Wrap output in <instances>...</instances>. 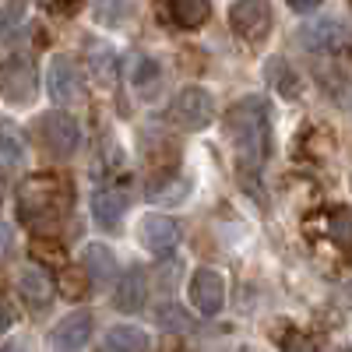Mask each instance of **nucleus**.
<instances>
[{
    "label": "nucleus",
    "mask_w": 352,
    "mask_h": 352,
    "mask_svg": "<svg viewBox=\"0 0 352 352\" xmlns=\"http://www.w3.org/2000/svg\"><path fill=\"white\" fill-rule=\"evenodd\" d=\"M127 194L124 190H116V187H102L92 194V215L102 229H120L124 215H127Z\"/></svg>",
    "instance_id": "13"
},
{
    "label": "nucleus",
    "mask_w": 352,
    "mask_h": 352,
    "mask_svg": "<svg viewBox=\"0 0 352 352\" xmlns=\"http://www.w3.org/2000/svg\"><path fill=\"white\" fill-rule=\"evenodd\" d=\"M187 303L201 317H219L226 307V275L215 268H197L187 282Z\"/></svg>",
    "instance_id": "4"
},
{
    "label": "nucleus",
    "mask_w": 352,
    "mask_h": 352,
    "mask_svg": "<svg viewBox=\"0 0 352 352\" xmlns=\"http://www.w3.org/2000/svg\"><path fill=\"white\" fill-rule=\"evenodd\" d=\"M264 74H268V81L275 85V92H278L282 99H300V92H303V78L289 67L285 56H272V60L264 64Z\"/></svg>",
    "instance_id": "17"
},
{
    "label": "nucleus",
    "mask_w": 352,
    "mask_h": 352,
    "mask_svg": "<svg viewBox=\"0 0 352 352\" xmlns=\"http://www.w3.org/2000/svg\"><path fill=\"white\" fill-rule=\"evenodd\" d=\"M71 208V190L56 176H32L18 190V215L32 229H53Z\"/></svg>",
    "instance_id": "2"
},
{
    "label": "nucleus",
    "mask_w": 352,
    "mask_h": 352,
    "mask_svg": "<svg viewBox=\"0 0 352 352\" xmlns=\"http://www.w3.org/2000/svg\"><path fill=\"white\" fill-rule=\"evenodd\" d=\"M25 18V0H0V36H8Z\"/></svg>",
    "instance_id": "26"
},
{
    "label": "nucleus",
    "mask_w": 352,
    "mask_h": 352,
    "mask_svg": "<svg viewBox=\"0 0 352 352\" xmlns=\"http://www.w3.org/2000/svg\"><path fill=\"white\" fill-rule=\"evenodd\" d=\"M81 261H85V272L92 275V282H99V285H113L116 278H120V275H116V272H120L116 254L106 243H88L85 254H81Z\"/></svg>",
    "instance_id": "14"
},
{
    "label": "nucleus",
    "mask_w": 352,
    "mask_h": 352,
    "mask_svg": "<svg viewBox=\"0 0 352 352\" xmlns=\"http://www.w3.org/2000/svg\"><path fill=\"white\" fill-rule=\"evenodd\" d=\"M159 78H162V67H159L155 56H148V53H138V56H131L127 81L138 88V92H148V88H152Z\"/></svg>",
    "instance_id": "21"
},
{
    "label": "nucleus",
    "mask_w": 352,
    "mask_h": 352,
    "mask_svg": "<svg viewBox=\"0 0 352 352\" xmlns=\"http://www.w3.org/2000/svg\"><path fill=\"white\" fill-rule=\"evenodd\" d=\"M25 162V144L14 131H4L0 134V169H14Z\"/></svg>",
    "instance_id": "23"
},
{
    "label": "nucleus",
    "mask_w": 352,
    "mask_h": 352,
    "mask_svg": "<svg viewBox=\"0 0 352 352\" xmlns=\"http://www.w3.org/2000/svg\"><path fill=\"white\" fill-rule=\"evenodd\" d=\"M229 28L243 43H261L264 36L272 32V8H268V0H232Z\"/></svg>",
    "instance_id": "6"
},
{
    "label": "nucleus",
    "mask_w": 352,
    "mask_h": 352,
    "mask_svg": "<svg viewBox=\"0 0 352 352\" xmlns=\"http://www.w3.org/2000/svg\"><path fill=\"white\" fill-rule=\"evenodd\" d=\"M328 236H331L338 247L352 250V212H335V215H331V222H328Z\"/></svg>",
    "instance_id": "24"
},
{
    "label": "nucleus",
    "mask_w": 352,
    "mask_h": 352,
    "mask_svg": "<svg viewBox=\"0 0 352 352\" xmlns=\"http://www.w3.org/2000/svg\"><path fill=\"white\" fill-rule=\"evenodd\" d=\"M88 71H92V78L99 85H113L116 81V50L106 46V43H92L88 46Z\"/></svg>",
    "instance_id": "19"
},
{
    "label": "nucleus",
    "mask_w": 352,
    "mask_h": 352,
    "mask_svg": "<svg viewBox=\"0 0 352 352\" xmlns=\"http://www.w3.org/2000/svg\"><path fill=\"white\" fill-rule=\"evenodd\" d=\"M18 292H21V300L28 307H46L53 300V278H50V272L36 268V264H32V268H25L18 275Z\"/></svg>",
    "instance_id": "16"
},
{
    "label": "nucleus",
    "mask_w": 352,
    "mask_h": 352,
    "mask_svg": "<svg viewBox=\"0 0 352 352\" xmlns=\"http://www.w3.org/2000/svg\"><path fill=\"white\" fill-rule=\"evenodd\" d=\"M138 240H141V247L148 250L152 257H169L176 247H180V226H176L169 215L152 212V215H144V219H141V226H138Z\"/></svg>",
    "instance_id": "9"
},
{
    "label": "nucleus",
    "mask_w": 352,
    "mask_h": 352,
    "mask_svg": "<svg viewBox=\"0 0 352 352\" xmlns=\"http://www.w3.org/2000/svg\"><path fill=\"white\" fill-rule=\"evenodd\" d=\"M138 11V0H92V18L106 28H124Z\"/></svg>",
    "instance_id": "18"
},
{
    "label": "nucleus",
    "mask_w": 352,
    "mask_h": 352,
    "mask_svg": "<svg viewBox=\"0 0 352 352\" xmlns=\"http://www.w3.org/2000/svg\"><path fill=\"white\" fill-rule=\"evenodd\" d=\"M226 138L236 152V162L254 176L261 173L264 159L272 148V109L264 96H247L232 102L226 113Z\"/></svg>",
    "instance_id": "1"
},
{
    "label": "nucleus",
    "mask_w": 352,
    "mask_h": 352,
    "mask_svg": "<svg viewBox=\"0 0 352 352\" xmlns=\"http://www.w3.org/2000/svg\"><path fill=\"white\" fill-rule=\"evenodd\" d=\"M169 14L184 28H201L212 14V4L208 0H169Z\"/></svg>",
    "instance_id": "20"
},
{
    "label": "nucleus",
    "mask_w": 352,
    "mask_h": 352,
    "mask_svg": "<svg viewBox=\"0 0 352 352\" xmlns=\"http://www.w3.org/2000/svg\"><path fill=\"white\" fill-rule=\"evenodd\" d=\"M11 243H14V236H11V226L0 222V261H4V257L11 254Z\"/></svg>",
    "instance_id": "29"
},
{
    "label": "nucleus",
    "mask_w": 352,
    "mask_h": 352,
    "mask_svg": "<svg viewBox=\"0 0 352 352\" xmlns=\"http://www.w3.org/2000/svg\"><path fill=\"white\" fill-rule=\"evenodd\" d=\"M36 67L32 60H25V56H11V60L0 64V96L14 106H28L36 99Z\"/></svg>",
    "instance_id": "7"
},
{
    "label": "nucleus",
    "mask_w": 352,
    "mask_h": 352,
    "mask_svg": "<svg viewBox=\"0 0 352 352\" xmlns=\"http://www.w3.org/2000/svg\"><path fill=\"white\" fill-rule=\"evenodd\" d=\"M169 120L176 127H184V131H204V127L215 120V99L204 92V88L190 85V88H184V92L173 99Z\"/></svg>",
    "instance_id": "3"
},
{
    "label": "nucleus",
    "mask_w": 352,
    "mask_h": 352,
    "mask_svg": "<svg viewBox=\"0 0 352 352\" xmlns=\"http://www.w3.org/2000/svg\"><path fill=\"white\" fill-rule=\"evenodd\" d=\"M285 4L296 11V14H310V11H317L320 4H324V0H285Z\"/></svg>",
    "instance_id": "28"
},
{
    "label": "nucleus",
    "mask_w": 352,
    "mask_h": 352,
    "mask_svg": "<svg viewBox=\"0 0 352 352\" xmlns=\"http://www.w3.org/2000/svg\"><path fill=\"white\" fill-rule=\"evenodd\" d=\"M50 342L56 352H81L92 342V314L88 310H71L67 317L56 320V328L50 331Z\"/></svg>",
    "instance_id": "10"
},
{
    "label": "nucleus",
    "mask_w": 352,
    "mask_h": 352,
    "mask_svg": "<svg viewBox=\"0 0 352 352\" xmlns=\"http://www.w3.org/2000/svg\"><path fill=\"white\" fill-rule=\"evenodd\" d=\"M345 300H352V285H349V289H345Z\"/></svg>",
    "instance_id": "33"
},
{
    "label": "nucleus",
    "mask_w": 352,
    "mask_h": 352,
    "mask_svg": "<svg viewBox=\"0 0 352 352\" xmlns=\"http://www.w3.org/2000/svg\"><path fill=\"white\" fill-rule=\"evenodd\" d=\"M190 194V180H187V176H173V180H166V184H155L152 190H148V201H184Z\"/></svg>",
    "instance_id": "22"
},
{
    "label": "nucleus",
    "mask_w": 352,
    "mask_h": 352,
    "mask_svg": "<svg viewBox=\"0 0 352 352\" xmlns=\"http://www.w3.org/2000/svg\"><path fill=\"white\" fill-rule=\"evenodd\" d=\"M113 303L124 314L141 310L144 303H148V275H144L141 268H131L127 275H120L116 278V289H113Z\"/></svg>",
    "instance_id": "12"
},
{
    "label": "nucleus",
    "mask_w": 352,
    "mask_h": 352,
    "mask_svg": "<svg viewBox=\"0 0 352 352\" xmlns=\"http://www.w3.org/2000/svg\"><path fill=\"white\" fill-rule=\"evenodd\" d=\"M300 43L310 50V53H342L349 50L352 43V32L342 18H317V21H307L300 28Z\"/></svg>",
    "instance_id": "8"
},
{
    "label": "nucleus",
    "mask_w": 352,
    "mask_h": 352,
    "mask_svg": "<svg viewBox=\"0 0 352 352\" xmlns=\"http://www.w3.org/2000/svg\"><path fill=\"white\" fill-rule=\"evenodd\" d=\"M46 92H50V99H53L56 106L78 102L81 88H78V67H74L71 56L56 53L53 60H50V67H46Z\"/></svg>",
    "instance_id": "11"
},
{
    "label": "nucleus",
    "mask_w": 352,
    "mask_h": 352,
    "mask_svg": "<svg viewBox=\"0 0 352 352\" xmlns=\"http://www.w3.org/2000/svg\"><path fill=\"white\" fill-rule=\"evenodd\" d=\"M39 131H43V144L53 152V155H74L78 152V144H81V127L78 120L67 113V109H50L39 116Z\"/></svg>",
    "instance_id": "5"
},
{
    "label": "nucleus",
    "mask_w": 352,
    "mask_h": 352,
    "mask_svg": "<svg viewBox=\"0 0 352 352\" xmlns=\"http://www.w3.org/2000/svg\"><path fill=\"white\" fill-rule=\"evenodd\" d=\"M11 324H14V310H11V303L0 300V335L11 331Z\"/></svg>",
    "instance_id": "30"
},
{
    "label": "nucleus",
    "mask_w": 352,
    "mask_h": 352,
    "mask_svg": "<svg viewBox=\"0 0 352 352\" xmlns=\"http://www.w3.org/2000/svg\"><path fill=\"white\" fill-rule=\"evenodd\" d=\"M282 352H317V345H314L303 331H296V335H289V338L282 342Z\"/></svg>",
    "instance_id": "27"
},
{
    "label": "nucleus",
    "mask_w": 352,
    "mask_h": 352,
    "mask_svg": "<svg viewBox=\"0 0 352 352\" xmlns=\"http://www.w3.org/2000/svg\"><path fill=\"white\" fill-rule=\"evenodd\" d=\"M155 317H159V324L169 328V331H190V317L180 310V303H162Z\"/></svg>",
    "instance_id": "25"
},
{
    "label": "nucleus",
    "mask_w": 352,
    "mask_h": 352,
    "mask_svg": "<svg viewBox=\"0 0 352 352\" xmlns=\"http://www.w3.org/2000/svg\"><path fill=\"white\" fill-rule=\"evenodd\" d=\"M78 4H81V0H56V4H53V11H56V14H71Z\"/></svg>",
    "instance_id": "31"
},
{
    "label": "nucleus",
    "mask_w": 352,
    "mask_h": 352,
    "mask_svg": "<svg viewBox=\"0 0 352 352\" xmlns=\"http://www.w3.org/2000/svg\"><path fill=\"white\" fill-rule=\"evenodd\" d=\"M148 349H152V338L138 324H113L102 342V352H148Z\"/></svg>",
    "instance_id": "15"
},
{
    "label": "nucleus",
    "mask_w": 352,
    "mask_h": 352,
    "mask_svg": "<svg viewBox=\"0 0 352 352\" xmlns=\"http://www.w3.org/2000/svg\"><path fill=\"white\" fill-rule=\"evenodd\" d=\"M0 352H28L21 342H8V345H0Z\"/></svg>",
    "instance_id": "32"
}]
</instances>
